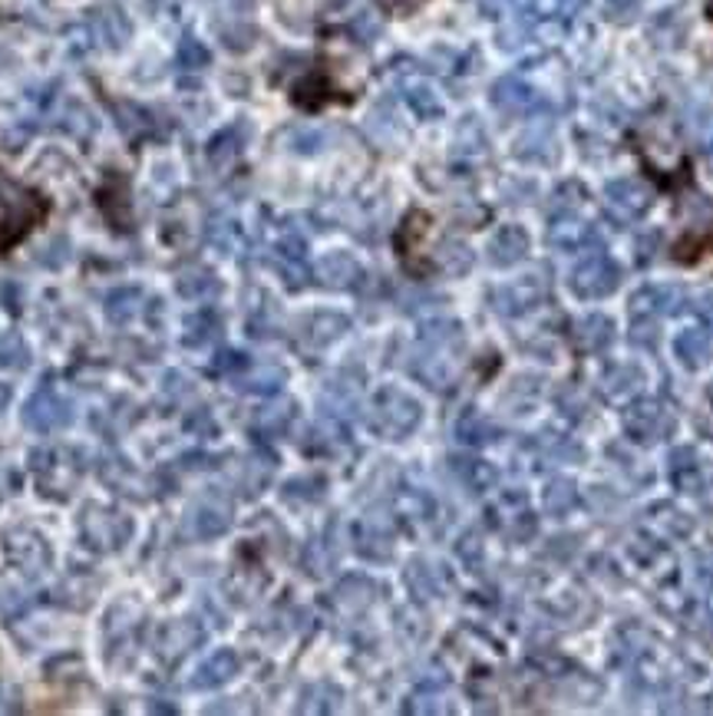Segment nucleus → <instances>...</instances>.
Listing matches in <instances>:
<instances>
[{"label": "nucleus", "instance_id": "aec40b11", "mask_svg": "<svg viewBox=\"0 0 713 716\" xmlns=\"http://www.w3.org/2000/svg\"><path fill=\"white\" fill-rule=\"evenodd\" d=\"M486 251H489V261L496 267H512V264H519L528 254V235L519 225H506V228H499L489 238Z\"/></svg>", "mask_w": 713, "mask_h": 716}, {"label": "nucleus", "instance_id": "ddd939ff", "mask_svg": "<svg viewBox=\"0 0 713 716\" xmlns=\"http://www.w3.org/2000/svg\"><path fill=\"white\" fill-rule=\"evenodd\" d=\"M238 670H241V657L231 647H222L195 667V673L189 677V687L192 690H218L228 680H235Z\"/></svg>", "mask_w": 713, "mask_h": 716}, {"label": "nucleus", "instance_id": "de8ad7c7", "mask_svg": "<svg viewBox=\"0 0 713 716\" xmlns=\"http://www.w3.org/2000/svg\"><path fill=\"white\" fill-rule=\"evenodd\" d=\"M166 393L169 396H186V393H192V383H189V377L186 373H166Z\"/></svg>", "mask_w": 713, "mask_h": 716}, {"label": "nucleus", "instance_id": "bb28decb", "mask_svg": "<svg viewBox=\"0 0 713 716\" xmlns=\"http://www.w3.org/2000/svg\"><path fill=\"white\" fill-rule=\"evenodd\" d=\"M218 334H222V318H218V311H215V308H202V311H195L192 318H186L182 344H186V347H205V344H212Z\"/></svg>", "mask_w": 713, "mask_h": 716}, {"label": "nucleus", "instance_id": "2eb2a0df", "mask_svg": "<svg viewBox=\"0 0 713 716\" xmlns=\"http://www.w3.org/2000/svg\"><path fill=\"white\" fill-rule=\"evenodd\" d=\"M492 106L506 116H528L535 109H542V99L538 93L519 80V76H502L496 86H492Z\"/></svg>", "mask_w": 713, "mask_h": 716}, {"label": "nucleus", "instance_id": "f8f14e48", "mask_svg": "<svg viewBox=\"0 0 713 716\" xmlns=\"http://www.w3.org/2000/svg\"><path fill=\"white\" fill-rule=\"evenodd\" d=\"M605 195H608V208L618 222H634L651 205V189L638 179H615L605 189Z\"/></svg>", "mask_w": 713, "mask_h": 716}, {"label": "nucleus", "instance_id": "3c124183", "mask_svg": "<svg viewBox=\"0 0 713 716\" xmlns=\"http://www.w3.org/2000/svg\"><path fill=\"white\" fill-rule=\"evenodd\" d=\"M11 399H14V390H11V383H0V413H4V409L11 406Z\"/></svg>", "mask_w": 713, "mask_h": 716}, {"label": "nucleus", "instance_id": "8fccbe9b", "mask_svg": "<svg viewBox=\"0 0 713 716\" xmlns=\"http://www.w3.org/2000/svg\"><path fill=\"white\" fill-rule=\"evenodd\" d=\"M373 4H380L390 14H409V11H416L423 4V0H373Z\"/></svg>", "mask_w": 713, "mask_h": 716}, {"label": "nucleus", "instance_id": "f257e3e1", "mask_svg": "<svg viewBox=\"0 0 713 716\" xmlns=\"http://www.w3.org/2000/svg\"><path fill=\"white\" fill-rule=\"evenodd\" d=\"M460 350H463V331L456 321H430L419 334V347L413 350V363L409 370L433 390H443L453 383L456 377V363H460Z\"/></svg>", "mask_w": 713, "mask_h": 716}, {"label": "nucleus", "instance_id": "cd10ccee", "mask_svg": "<svg viewBox=\"0 0 713 716\" xmlns=\"http://www.w3.org/2000/svg\"><path fill=\"white\" fill-rule=\"evenodd\" d=\"M34 363L31 344L24 341L21 331H0V370L24 373Z\"/></svg>", "mask_w": 713, "mask_h": 716}, {"label": "nucleus", "instance_id": "39448f33", "mask_svg": "<svg viewBox=\"0 0 713 716\" xmlns=\"http://www.w3.org/2000/svg\"><path fill=\"white\" fill-rule=\"evenodd\" d=\"M83 453L80 450H63V446H50V450H37L31 456V469L37 479V489L50 499H67L70 489L80 482L83 476Z\"/></svg>", "mask_w": 713, "mask_h": 716}, {"label": "nucleus", "instance_id": "7ed1b4c3", "mask_svg": "<svg viewBox=\"0 0 713 716\" xmlns=\"http://www.w3.org/2000/svg\"><path fill=\"white\" fill-rule=\"evenodd\" d=\"M423 419V406L400 386H383L370 399V429L383 440H406Z\"/></svg>", "mask_w": 713, "mask_h": 716}, {"label": "nucleus", "instance_id": "393cba45", "mask_svg": "<svg viewBox=\"0 0 713 716\" xmlns=\"http://www.w3.org/2000/svg\"><path fill=\"white\" fill-rule=\"evenodd\" d=\"M357 551L364 558H373V561L390 558L393 554V532L387 525L373 522V518L360 522V528H357Z\"/></svg>", "mask_w": 713, "mask_h": 716}, {"label": "nucleus", "instance_id": "58836bf2", "mask_svg": "<svg viewBox=\"0 0 713 716\" xmlns=\"http://www.w3.org/2000/svg\"><path fill=\"white\" fill-rule=\"evenodd\" d=\"M440 264H443V271H450V274H466L470 264H473V251H470L466 244H460V241H447V244L440 248Z\"/></svg>", "mask_w": 713, "mask_h": 716}, {"label": "nucleus", "instance_id": "79ce46f5", "mask_svg": "<svg viewBox=\"0 0 713 716\" xmlns=\"http://www.w3.org/2000/svg\"><path fill=\"white\" fill-rule=\"evenodd\" d=\"M456 153H470V156L486 153V135H483L479 122H463L460 139H456Z\"/></svg>", "mask_w": 713, "mask_h": 716}, {"label": "nucleus", "instance_id": "c85d7f7f", "mask_svg": "<svg viewBox=\"0 0 713 716\" xmlns=\"http://www.w3.org/2000/svg\"><path fill=\"white\" fill-rule=\"evenodd\" d=\"M403 99L409 103V109L419 116V119H437L443 116V103L437 96V90L430 83H419V80H409L403 86Z\"/></svg>", "mask_w": 713, "mask_h": 716}, {"label": "nucleus", "instance_id": "37998d69", "mask_svg": "<svg viewBox=\"0 0 713 716\" xmlns=\"http://www.w3.org/2000/svg\"><path fill=\"white\" fill-rule=\"evenodd\" d=\"M354 588H357V578H347V582L337 588V601H341V605H354V608H364V605H370V598H373V592H377V588H373L367 578L360 582V592H354Z\"/></svg>", "mask_w": 713, "mask_h": 716}, {"label": "nucleus", "instance_id": "412c9836", "mask_svg": "<svg viewBox=\"0 0 713 716\" xmlns=\"http://www.w3.org/2000/svg\"><path fill=\"white\" fill-rule=\"evenodd\" d=\"M142 311V291L135 288V284H122V288H112L106 298H103V314L109 324L122 327L129 321H135Z\"/></svg>", "mask_w": 713, "mask_h": 716}, {"label": "nucleus", "instance_id": "c756f323", "mask_svg": "<svg viewBox=\"0 0 713 716\" xmlns=\"http://www.w3.org/2000/svg\"><path fill=\"white\" fill-rule=\"evenodd\" d=\"M456 437H460V443H466V446H486V443L496 440V426H492L483 413L466 409V413L460 416V422H456Z\"/></svg>", "mask_w": 713, "mask_h": 716}, {"label": "nucleus", "instance_id": "72a5a7b5", "mask_svg": "<svg viewBox=\"0 0 713 716\" xmlns=\"http://www.w3.org/2000/svg\"><path fill=\"white\" fill-rule=\"evenodd\" d=\"M515 153H519L522 159H548V156H551V132H548V126H532V129L519 139Z\"/></svg>", "mask_w": 713, "mask_h": 716}, {"label": "nucleus", "instance_id": "473e14b6", "mask_svg": "<svg viewBox=\"0 0 713 716\" xmlns=\"http://www.w3.org/2000/svg\"><path fill=\"white\" fill-rule=\"evenodd\" d=\"M450 469L460 476V482H466L470 489H489L492 486V479H496V473H492V466L489 463H483V460H470V456H453L450 460Z\"/></svg>", "mask_w": 713, "mask_h": 716}, {"label": "nucleus", "instance_id": "864d4df0", "mask_svg": "<svg viewBox=\"0 0 713 716\" xmlns=\"http://www.w3.org/2000/svg\"><path fill=\"white\" fill-rule=\"evenodd\" d=\"M706 156H710V163H713V142H710V146H706Z\"/></svg>", "mask_w": 713, "mask_h": 716}, {"label": "nucleus", "instance_id": "4be33fe9", "mask_svg": "<svg viewBox=\"0 0 713 716\" xmlns=\"http://www.w3.org/2000/svg\"><path fill=\"white\" fill-rule=\"evenodd\" d=\"M222 291V284L215 277V271L209 267H186L176 277V295L186 301H212Z\"/></svg>", "mask_w": 713, "mask_h": 716}, {"label": "nucleus", "instance_id": "c03bdc74", "mask_svg": "<svg viewBox=\"0 0 713 716\" xmlns=\"http://www.w3.org/2000/svg\"><path fill=\"white\" fill-rule=\"evenodd\" d=\"M575 499H579V492L572 489V482H551V489L545 496L551 512H568V509L575 505Z\"/></svg>", "mask_w": 713, "mask_h": 716}, {"label": "nucleus", "instance_id": "a18cd8bd", "mask_svg": "<svg viewBox=\"0 0 713 716\" xmlns=\"http://www.w3.org/2000/svg\"><path fill=\"white\" fill-rule=\"evenodd\" d=\"M321 146H324L321 129H295L292 132V150L295 153H318Z\"/></svg>", "mask_w": 713, "mask_h": 716}, {"label": "nucleus", "instance_id": "1a4fd4ad", "mask_svg": "<svg viewBox=\"0 0 713 716\" xmlns=\"http://www.w3.org/2000/svg\"><path fill=\"white\" fill-rule=\"evenodd\" d=\"M231 528V509L228 502H222L218 496H205V499H195L189 509H186V518H182V532L195 541H212L218 535H225Z\"/></svg>", "mask_w": 713, "mask_h": 716}, {"label": "nucleus", "instance_id": "b1692460", "mask_svg": "<svg viewBox=\"0 0 713 716\" xmlns=\"http://www.w3.org/2000/svg\"><path fill=\"white\" fill-rule=\"evenodd\" d=\"M551 244H558L561 251H575V248L602 244V241H598V231H595L592 225H582V222H575L572 215H561V218L551 225Z\"/></svg>", "mask_w": 713, "mask_h": 716}, {"label": "nucleus", "instance_id": "f704fd0d", "mask_svg": "<svg viewBox=\"0 0 713 716\" xmlns=\"http://www.w3.org/2000/svg\"><path fill=\"white\" fill-rule=\"evenodd\" d=\"M281 383H284V370H277V367H261L258 373L238 377V390H245V393H258V396L277 393Z\"/></svg>", "mask_w": 713, "mask_h": 716}, {"label": "nucleus", "instance_id": "4c0bfd02", "mask_svg": "<svg viewBox=\"0 0 713 716\" xmlns=\"http://www.w3.org/2000/svg\"><path fill=\"white\" fill-rule=\"evenodd\" d=\"M176 60H179L182 70H205V67H209V50H205V44H202L195 34H186V37L179 40Z\"/></svg>", "mask_w": 713, "mask_h": 716}, {"label": "nucleus", "instance_id": "49530a36", "mask_svg": "<svg viewBox=\"0 0 713 716\" xmlns=\"http://www.w3.org/2000/svg\"><path fill=\"white\" fill-rule=\"evenodd\" d=\"M248 367V357L238 354V350H222L215 360H212V370L215 373H241Z\"/></svg>", "mask_w": 713, "mask_h": 716}, {"label": "nucleus", "instance_id": "a19ab883", "mask_svg": "<svg viewBox=\"0 0 713 716\" xmlns=\"http://www.w3.org/2000/svg\"><path fill=\"white\" fill-rule=\"evenodd\" d=\"M367 126H370V132H373V135H377L380 142H390V135L396 139V135L403 132V126L396 122V116H393V112H390L387 106L373 109V112H370V122H367Z\"/></svg>", "mask_w": 713, "mask_h": 716}, {"label": "nucleus", "instance_id": "9d476101", "mask_svg": "<svg viewBox=\"0 0 713 716\" xmlns=\"http://www.w3.org/2000/svg\"><path fill=\"white\" fill-rule=\"evenodd\" d=\"M350 321L337 311H318L311 318H305L301 331H298V344L308 350V354H318V350H328L334 341H341L347 334Z\"/></svg>", "mask_w": 713, "mask_h": 716}, {"label": "nucleus", "instance_id": "6ab92c4d", "mask_svg": "<svg viewBox=\"0 0 713 716\" xmlns=\"http://www.w3.org/2000/svg\"><path fill=\"white\" fill-rule=\"evenodd\" d=\"M202 641V628L192 621V618H179V621H169L163 631H159V654L169 660V664H176V660H182L195 644Z\"/></svg>", "mask_w": 713, "mask_h": 716}, {"label": "nucleus", "instance_id": "ea45409f", "mask_svg": "<svg viewBox=\"0 0 713 716\" xmlns=\"http://www.w3.org/2000/svg\"><path fill=\"white\" fill-rule=\"evenodd\" d=\"M271 469H274V463L268 460H248L245 463V469H241V486H245V492L248 496H254V492H261L264 486H268V479H271Z\"/></svg>", "mask_w": 713, "mask_h": 716}, {"label": "nucleus", "instance_id": "4468645a", "mask_svg": "<svg viewBox=\"0 0 713 716\" xmlns=\"http://www.w3.org/2000/svg\"><path fill=\"white\" fill-rule=\"evenodd\" d=\"M684 305V291L674 284H651V288L638 291L631 301V311L638 321H657L664 314H677Z\"/></svg>", "mask_w": 713, "mask_h": 716}, {"label": "nucleus", "instance_id": "603ef678", "mask_svg": "<svg viewBox=\"0 0 713 716\" xmlns=\"http://www.w3.org/2000/svg\"><path fill=\"white\" fill-rule=\"evenodd\" d=\"M551 4H555L561 14H572V11L579 8V0H551Z\"/></svg>", "mask_w": 713, "mask_h": 716}, {"label": "nucleus", "instance_id": "20e7f679", "mask_svg": "<svg viewBox=\"0 0 713 716\" xmlns=\"http://www.w3.org/2000/svg\"><path fill=\"white\" fill-rule=\"evenodd\" d=\"M76 528H80V541L96 554H112L132 538V518L99 502L83 505Z\"/></svg>", "mask_w": 713, "mask_h": 716}, {"label": "nucleus", "instance_id": "0eeeda50", "mask_svg": "<svg viewBox=\"0 0 713 716\" xmlns=\"http://www.w3.org/2000/svg\"><path fill=\"white\" fill-rule=\"evenodd\" d=\"M618 281L621 267L602 248H589L579 267L572 271V291L579 298H605L618 288Z\"/></svg>", "mask_w": 713, "mask_h": 716}, {"label": "nucleus", "instance_id": "f3484780", "mask_svg": "<svg viewBox=\"0 0 713 716\" xmlns=\"http://www.w3.org/2000/svg\"><path fill=\"white\" fill-rule=\"evenodd\" d=\"M542 291H545L542 277H522V281H512V284H506V288H499L492 295V308L506 318H519V314L535 308Z\"/></svg>", "mask_w": 713, "mask_h": 716}, {"label": "nucleus", "instance_id": "2f4dec72", "mask_svg": "<svg viewBox=\"0 0 713 716\" xmlns=\"http://www.w3.org/2000/svg\"><path fill=\"white\" fill-rule=\"evenodd\" d=\"M575 327H579V331H575V341H579L582 350H602V347L611 344V331H615V327H611V321L602 318V314H592V318L579 321Z\"/></svg>", "mask_w": 713, "mask_h": 716}, {"label": "nucleus", "instance_id": "5701e85b", "mask_svg": "<svg viewBox=\"0 0 713 716\" xmlns=\"http://www.w3.org/2000/svg\"><path fill=\"white\" fill-rule=\"evenodd\" d=\"M241 150H245V126H228V129H222L212 142H209V166L212 169H228V166H235L238 163V156H241Z\"/></svg>", "mask_w": 713, "mask_h": 716}, {"label": "nucleus", "instance_id": "423d86ee", "mask_svg": "<svg viewBox=\"0 0 713 716\" xmlns=\"http://www.w3.org/2000/svg\"><path fill=\"white\" fill-rule=\"evenodd\" d=\"M73 416H76V406L57 383H40L21 409L24 426L40 437L60 433V429H67L73 422Z\"/></svg>", "mask_w": 713, "mask_h": 716}, {"label": "nucleus", "instance_id": "09e8293b", "mask_svg": "<svg viewBox=\"0 0 713 716\" xmlns=\"http://www.w3.org/2000/svg\"><path fill=\"white\" fill-rule=\"evenodd\" d=\"M354 34H357L360 40H367V44H370V40H377V34H380V24H377L373 17H367V14H364V17H357V21H354Z\"/></svg>", "mask_w": 713, "mask_h": 716}, {"label": "nucleus", "instance_id": "a878e982", "mask_svg": "<svg viewBox=\"0 0 713 716\" xmlns=\"http://www.w3.org/2000/svg\"><path fill=\"white\" fill-rule=\"evenodd\" d=\"M674 350H677V357H680V363H684V367L697 370V367H703V363L710 360L713 341H710V334H706L703 327H690V331L677 334V341H674Z\"/></svg>", "mask_w": 713, "mask_h": 716}, {"label": "nucleus", "instance_id": "e433bc0d", "mask_svg": "<svg viewBox=\"0 0 713 716\" xmlns=\"http://www.w3.org/2000/svg\"><path fill=\"white\" fill-rule=\"evenodd\" d=\"M205 235H209V241H212L222 254H231V251L238 248V228H235V222L225 218V215H215V218L209 222Z\"/></svg>", "mask_w": 713, "mask_h": 716}, {"label": "nucleus", "instance_id": "dca6fc26", "mask_svg": "<svg viewBox=\"0 0 713 716\" xmlns=\"http://www.w3.org/2000/svg\"><path fill=\"white\" fill-rule=\"evenodd\" d=\"M625 422H628V433H631L634 440L654 443V440H661L667 429H670V413H667V406H661V403H654V399H644V403H638L634 409H628Z\"/></svg>", "mask_w": 713, "mask_h": 716}, {"label": "nucleus", "instance_id": "a211bd4d", "mask_svg": "<svg viewBox=\"0 0 713 716\" xmlns=\"http://www.w3.org/2000/svg\"><path fill=\"white\" fill-rule=\"evenodd\" d=\"M90 24H93V34L96 40L106 47V50H122L132 37V24L129 17L116 8V4H103L90 14Z\"/></svg>", "mask_w": 713, "mask_h": 716}, {"label": "nucleus", "instance_id": "7c9ffc66", "mask_svg": "<svg viewBox=\"0 0 713 716\" xmlns=\"http://www.w3.org/2000/svg\"><path fill=\"white\" fill-rule=\"evenodd\" d=\"M406 585L413 588L416 598H437V595L443 592L440 571H437L433 564H426V561H413V564H409V571H406Z\"/></svg>", "mask_w": 713, "mask_h": 716}, {"label": "nucleus", "instance_id": "c9c22d12", "mask_svg": "<svg viewBox=\"0 0 713 716\" xmlns=\"http://www.w3.org/2000/svg\"><path fill=\"white\" fill-rule=\"evenodd\" d=\"M292 419H295V406L292 403H277V406L261 409L258 429H261V433H268V437H281V433H288Z\"/></svg>", "mask_w": 713, "mask_h": 716}, {"label": "nucleus", "instance_id": "9b49d317", "mask_svg": "<svg viewBox=\"0 0 713 716\" xmlns=\"http://www.w3.org/2000/svg\"><path fill=\"white\" fill-rule=\"evenodd\" d=\"M311 274L318 277V284H321V288H328V291H350V288H357V281L364 277L357 258L347 254V251H328L314 264Z\"/></svg>", "mask_w": 713, "mask_h": 716}, {"label": "nucleus", "instance_id": "5fc2aeb1", "mask_svg": "<svg viewBox=\"0 0 713 716\" xmlns=\"http://www.w3.org/2000/svg\"><path fill=\"white\" fill-rule=\"evenodd\" d=\"M710 11H713V0H710Z\"/></svg>", "mask_w": 713, "mask_h": 716}, {"label": "nucleus", "instance_id": "6e6552de", "mask_svg": "<svg viewBox=\"0 0 713 716\" xmlns=\"http://www.w3.org/2000/svg\"><path fill=\"white\" fill-rule=\"evenodd\" d=\"M271 264L281 274L288 288H305L311 281V264H308V241L298 231H284L274 248H271Z\"/></svg>", "mask_w": 713, "mask_h": 716}, {"label": "nucleus", "instance_id": "f03ea898", "mask_svg": "<svg viewBox=\"0 0 713 716\" xmlns=\"http://www.w3.org/2000/svg\"><path fill=\"white\" fill-rule=\"evenodd\" d=\"M47 215V202L40 192L0 179V251H11L17 241H24Z\"/></svg>", "mask_w": 713, "mask_h": 716}]
</instances>
